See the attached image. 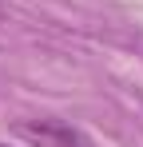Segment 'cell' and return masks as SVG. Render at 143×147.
Wrapping results in <instances>:
<instances>
[{
    "mask_svg": "<svg viewBox=\"0 0 143 147\" xmlns=\"http://www.w3.org/2000/svg\"><path fill=\"white\" fill-rule=\"evenodd\" d=\"M0 147H4V143H0Z\"/></svg>",
    "mask_w": 143,
    "mask_h": 147,
    "instance_id": "2",
    "label": "cell"
},
{
    "mask_svg": "<svg viewBox=\"0 0 143 147\" xmlns=\"http://www.w3.org/2000/svg\"><path fill=\"white\" fill-rule=\"evenodd\" d=\"M24 135L40 139L44 147H92V139L68 119H32L24 123Z\"/></svg>",
    "mask_w": 143,
    "mask_h": 147,
    "instance_id": "1",
    "label": "cell"
}]
</instances>
